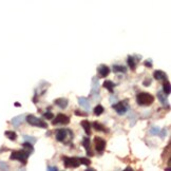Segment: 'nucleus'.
Segmentation results:
<instances>
[{
	"label": "nucleus",
	"mask_w": 171,
	"mask_h": 171,
	"mask_svg": "<svg viewBox=\"0 0 171 171\" xmlns=\"http://www.w3.org/2000/svg\"><path fill=\"white\" fill-rule=\"evenodd\" d=\"M30 154H31V153H30L29 151H26V149H23V150L14 151V152H12L10 158L12 160V161H19L20 163H22L23 165H26V161H28V158H29Z\"/></svg>",
	"instance_id": "nucleus-1"
},
{
	"label": "nucleus",
	"mask_w": 171,
	"mask_h": 171,
	"mask_svg": "<svg viewBox=\"0 0 171 171\" xmlns=\"http://www.w3.org/2000/svg\"><path fill=\"white\" fill-rule=\"evenodd\" d=\"M136 101L140 106H149L154 101V97L149 93L143 92L136 96Z\"/></svg>",
	"instance_id": "nucleus-2"
},
{
	"label": "nucleus",
	"mask_w": 171,
	"mask_h": 171,
	"mask_svg": "<svg viewBox=\"0 0 171 171\" xmlns=\"http://www.w3.org/2000/svg\"><path fill=\"white\" fill-rule=\"evenodd\" d=\"M26 121H28V124H30L31 126H35V127H38V128H48V124H45V121H41V119L37 118L36 116L34 115H28L26 116Z\"/></svg>",
	"instance_id": "nucleus-3"
},
{
	"label": "nucleus",
	"mask_w": 171,
	"mask_h": 171,
	"mask_svg": "<svg viewBox=\"0 0 171 171\" xmlns=\"http://www.w3.org/2000/svg\"><path fill=\"white\" fill-rule=\"evenodd\" d=\"M63 164H65V167L67 168H77L79 166V158H68V156H65L63 158Z\"/></svg>",
	"instance_id": "nucleus-4"
},
{
	"label": "nucleus",
	"mask_w": 171,
	"mask_h": 171,
	"mask_svg": "<svg viewBox=\"0 0 171 171\" xmlns=\"http://www.w3.org/2000/svg\"><path fill=\"white\" fill-rule=\"evenodd\" d=\"M70 123V117L65 114H58L53 121V125H68Z\"/></svg>",
	"instance_id": "nucleus-5"
},
{
	"label": "nucleus",
	"mask_w": 171,
	"mask_h": 171,
	"mask_svg": "<svg viewBox=\"0 0 171 171\" xmlns=\"http://www.w3.org/2000/svg\"><path fill=\"white\" fill-rule=\"evenodd\" d=\"M113 108L115 109V111L118 114H124L128 110V105H127V101H125V103L124 101H119L117 104H114Z\"/></svg>",
	"instance_id": "nucleus-6"
},
{
	"label": "nucleus",
	"mask_w": 171,
	"mask_h": 171,
	"mask_svg": "<svg viewBox=\"0 0 171 171\" xmlns=\"http://www.w3.org/2000/svg\"><path fill=\"white\" fill-rule=\"evenodd\" d=\"M95 142V148H96V151L99 153H101L106 148V140L101 137H95L94 138Z\"/></svg>",
	"instance_id": "nucleus-7"
},
{
	"label": "nucleus",
	"mask_w": 171,
	"mask_h": 171,
	"mask_svg": "<svg viewBox=\"0 0 171 171\" xmlns=\"http://www.w3.org/2000/svg\"><path fill=\"white\" fill-rule=\"evenodd\" d=\"M97 73H98V77H107L110 74V68L105 65H101L99 68H97Z\"/></svg>",
	"instance_id": "nucleus-8"
},
{
	"label": "nucleus",
	"mask_w": 171,
	"mask_h": 171,
	"mask_svg": "<svg viewBox=\"0 0 171 171\" xmlns=\"http://www.w3.org/2000/svg\"><path fill=\"white\" fill-rule=\"evenodd\" d=\"M68 132H69V130H65V129L57 130V131H56V140H57L58 142H65Z\"/></svg>",
	"instance_id": "nucleus-9"
},
{
	"label": "nucleus",
	"mask_w": 171,
	"mask_h": 171,
	"mask_svg": "<svg viewBox=\"0 0 171 171\" xmlns=\"http://www.w3.org/2000/svg\"><path fill=\"white\" fill-rule=\"evenodd\" d=\"M98 90H99V84H98V77H93L92 78V92L91 95L98 94Z\"/></svg>",
	"instance_id": "nucleus-10"
},
{
	"label": "nucleus",
	"mask_w": 171,
	"mask_h": 171,
	"mask_svg": "<svg viewBox=\"0 0 171 171\" xmlns=\"http://www.w3.org/2000/svg\"><path fill=\"white\" fill-rule=\"evenodd\" d=\"M78 104L80 106H82V107L84 109V110L89 111L90 109H91V104H90V101L87 99V98H84V97H78Z\"/></svg>",
	"instance_id": "nucleus-11"
},
{
	"label": "nucleus",
	"mask_w": 171,
	"mask_h": 171,
	"mask_svg": "<svg viewBox=\"0 0 171 171\" xmlns=\"http://www.w3.org/2000/svg\"><path fill=\"white\" fill-rule=\"evenodd\" d=\"M153 77H154L156 80H167L166 73H164L161 70H156V71L153 73Z\"/></svg>",
	"instance_id": "nucleus-12"
},
{
	"label": "nucleus",
	"mask_w": 171,
	"mask_h": 171,
	"mask_svg": "<svg viewBox=\"0 0 171 171\" xmlns=\"http://www.w3.org/2000/svg\"><path fill=\"white\" fill-rule=\"evenodd\" d=\"M54 104H55L57 107H59L60 109H65V108H67L69 101L67 98H58V99H56L55 101H54Z\"/></svg>",
	"instance_id": "nucleus-13"
},
{
	"label": "nucleus",
	"mask_w": 171,
	"mask_h": 171,
	"mask_svg": "<svg viewBox=\"0 0 171 171\" xmlns=\"http://www.w3.org/2000/svg\"><path fill=\"white\" fill-rule=\"evenodd\" d=\"M24 115H19V116H16V117H14L13 119H12V125L15 127H19L21 124H22V121H24Z\"/></svg>",
	"instance_id": "nucleus-14"
},
{
	"label": "nucleus",
	"mask_w": 171,
	"mask_h": 171,
	"mask_svg": "<svg viewBox=\"0 0 171 171\" xmlns=\"http://www.w3.org/2000/svg\"><path fill=\"white\" fill-rule=\"evenodd\" d=\"M82 146L86 148V151H87L88 155H93L92 151H91V148H90V140L88 137H84V140H82Z\"/></svg>",
	"instance_id": "nucleus-15"
},
{
	"label": "nucleus",
	"mask_w": 171,
	"mask_h": 171,
	"mask_svg": "<svg viewBox=\"0 0 171 171\" xmlns=\"http://www.w3.org/2000/svg\"><path fill=\"white\" fill-rule=\"evenodd\" d=\"M80 125H82V127L84 129V132L87 133V135L91 134V125H90L89 121H82V123H80Z\"/></svg>",
	"instance_id": "nucleus-16"
},
{
	"label": "nucleus",
	"mask_w": 171,
	"mask_h": 171,
	"mask_svg": "<svg viewBox=\"0 0 171 171\" xmlns=\"http://www.w3.org/2000/svg\"><path fill=\"white\" fill-rule=\"evenodd\" d=\"M104 88H106L107 90H109L110 92H113V89L114 87H115V84H114L113 82H111V80H106L105 82H104Z\"/></svg>",
	"instance_id": "nucleus-17"
},
{
	"label": "nucleus",
	"mask_w": 171,
	"mask_h": 171,
	"mask_svg": "<svg viewBox=\"0 0 171 171\" xmlns=\"http://www.w3.org/2000/svg\"><path fill=\"white\" fill-rule=\"evenodd\" d=\"M127 63L129 65L131 70H135V68H136V62H135V58L133 57V56H129V57H128Z\"/></svg>",
	"instance_id": "nucleus-18"
},
{
	"label": "nucleus",
	"mask_w": 171,
	"mask_h": 171,
	"mask_svg": "<svg viewBox=\"0 0 171 171\" xmlns=\"http://www.w3.org/2000/svg\"><path fill=\"white\" fill-rule=\"evenodd\" d=\"M113 71L115 73H126L127 69L124 66H121V65H114L113 67Z\"/></svg>",
	"instance_id": "nucleus-19"
},
{
	"label": "nucleus",
	"mask_w": 171,
	"mask_h": 171,
	"mask_svg": "<svg viewBox=\"0 0 171 171\" xmlns=\"http://www.w3.org/2000/svg\"><path fill=\"white\" fill-rule=\"evenodd\" d=\"M104 107L103 106H100V105H98V106H96L94 108V110H93V113L95 114L96 116H99V115H101V114L104 113Z\"/></svg>",
	"instance_id": "nucleus-20"
},
{
	"label": "nucleus",
	"mask_w": 171,
	"mask_h": 171,
	"mask_svg": "<svg viewBox=\"0 0 171 171\" xmlns=\"http://www.w3.org/2000/svg\"><path fill=\"white\" fill-rule=\"evenodd\" d=\"M158 100L161 101V104L162 105H164V106H166V105H168V103H167V98H166V95H164L162 92H158Z\"/></svg>",
	"instance_id": "nucleus-21"
},
{
	"label": "nucleus",
	"mask_w": 171,
	"mask_h": 171,
	"mask_svg": "<svg viewBox=\"0 0 171 171\" xmlns=\"http://www.w3.org/2000/svg\"><path fill=\"white\" fill-rule=\"evenodd\" d=\"M22 147H23L26 151H29L30 153H33V152H34V148H33V144H31V143L24 142L23 144H22Z\"/></svg>",
	"instance_id": "nucleus-22"
},
{
	"label": "nucleus",
	"mask_w": 171,
	"mask_h": 171,
	"mask_svg": "<svg viewBox=\"0 0 171 171\" xmlns=\"http://www.w3.org/2000/svg\"><path fill=\"white\" fill-rule=\"evenodd\" d=\"M4 134H5V136L11 140H15L16 138H17V134H16V132H14V131H5Z\"/></svg>",
	"instance_id": "nucleus-23"
},
{
	"label": "nucleus",
	"mask_w": 171,
	"mask_h": 171,
	"mask_svg": "<svg viewBox=\"0 0 171 171\" xmlns=\"http://www.w3.org/2000/svg\"><path fill=\"white\" fill-rule=\"evenodd\" d=\"M93 127H94V129H95V130H98V131H106V133H107V129H106L105 127H104L101 124L97 123V121H95V123H93Z\"/></svg>",
	"instance_id": "nucleus-24"
},
{
	"label": "nucleus",
	"mask_w": 171,
	"mask_h": 171,
	"mask_svg": "<svg viewBox=\"0 0 171 171\" xmlns=\"http://www.w3.org/2000/svg\"><path fill=\"white\" fill-rule=\"evenodd\" d=\"M23 138H24V140H26V142L31 143V144H33V145H34L35 143H36V140H37L36 137H34V136H29V135H24Z\"/></svg>",
	"instance_id": "nucleus-25"
},
{
	"label": "nucleus",
	"mask_w": 171,
	"mask_h": 171,
	"mask_svg": "<svg viewBox=\"0 0 171 171\" xmlns=\"http://www.w3.org/2000/svg\"><path fill=\"white\" fill-rule=\"evenodd\" d=\"M164 93H165V95L170 94V84L168 82L164 84Z\"/></svg>",
	"instance_id": "nucleus-26"
},
{
	"label": "nucleus",
	"mask_w": 171,
	"mask_h": 171,
	"mask_svg": "<svg viewBox=\"0 0 171 171\" xmlns=\"http://www.w3.org/2000/svg\"><path fill=\"white\" fill-rule=\"evenodd\" d=\"M160 131H161L160 128H158V127H152V128L150 129V134L151 135H158V133H160Z\"/></svg>",
	"instance_id": "nucleus-27"
},
{
	"label": "nucleus",
	"mask_w": 171,
	"mask_h": 171,
	"mask_svg": "<svg viewBox=\"0 0 171 171\" xmlns=\"http://www.w3.org/2000/svg\"><path fill=\"white\" fill-rule=\"evenodd\" d=\"M79 162L82 164H84V166H89L90 164H91V161H90L89 158H79Z\"/></svg>",
	"instance_id": "nucleus-28"
},
{
	"label": "nucleus",
	"mask_w": 171,
	"mask_h": 171,
	"mask_svg": "<svg viewBox=\"0 0 171 171\" xmlns=\"http://www.w3.org/2000/svg\"><path fill=\"white\" fill-rule=\"evenodd\" d=\"M144 66L147 67V68H152V60L151 59H147V60L144 61Z\"/></svg>",
	"instance_id": "nucleus-29"
},
{
	"label": "nucleus",
	"mask_w": 171,
	"mask_h": 171,
	"mask_svg": "<svg viewBox=\"0 0 171 171\" xmlns=\"http://www.w3.org/2000/svg\"><path fill=\"white\" fill-rule=\"evenodd\" d=\"M0 169H2V170H8L9 169L8 164H5L4 162H0Z\"/></svg>",
	"instance_id": "nucleus-30"
},
{
	"label": "nucleus",
	"mask_w": 171,
	"mask_h": 171,
	"mask_svg": "<svg viewBox=\"0 0 171 171\" xmlns=\"http://www.w3.org/2000/svg\"><path fill=\"white\" fill-rule=\"evenodd\" d=\"M43 117L47 119H52L53 118V114L51 113V112H45V114H43Z\"/></svg>",
	"instance_id": "nucleus-31"
},
{
	"label": "nucleus",
	"mask_w": 171,
	"mask_h": 171,
	"mask_svg": "<svg viewBox=\"0 0 171 171\" xmlns=\"http://www.w3.org/2000/svg\"><path fill=\"white\" fill-rule=\"evenodd\" d=\"M75 114H76L77 116H87V113H86V112H80V111H78V110L75 111Z\"/></svg>",
	"instance_id": "nucleus-32"
},
{
	"label": "nucleus",
	"mask_w": 171,
	"mask_h": 171,
	"mask_svg": "<svg viewBox=\"0 0 171 171\" xmlns=\"http://www.w3.org/2000/svg\"><path fill=\"white\" fill-rule=\"evenodd\" d=\"M143 84H144L145 87H148V86H150V84H151V79H146L145 82H143Z\"/></svg>",
	"instance_id": "nucleus-33"
},
{
	"label": "nucleus",
	"mask_w": 171,
	"mask_h": 171,
	"mask_svg": "<svg viewBox=\"0 0 171 171\" xmlns=\"http://www.w3.org/2000/svg\"><path fill=\"white\" fill-rule=\"evenodd\" d=\"M162 133H158V134H160V136L162 137V138H164V137L166 136V134H167V132H166V129H164L163 131H161Z\"/></svg>",
	"instance_id": "nucleus-34"
},
{
	"label": "nucleus",
	"mask_w": 171,
	"mask_h": 171,
	"mask_svg": "<svg viewBox=\"0 0 171 171\" xmlns=\"http://www.w3.org/2000/svg\"><path fill=\"white\" fill-rule=\"evenodd\" d=\"M47 169H48V170H54V171L58 170L57 167H51V166H48V167H47Z\"/></svg>",
	"instance_id": "nucleus-35"
},
{
	"label": "nucleus",
	"mask_w": 171,
	"mask_h": 171,
	"mask_svg": "<svg viewBox=\"0 0 171 171\" xmlns=\"http://www.w3.org/2000/svg\"><path fill=\"white\" fill-rule=\"evenodd\" d=\"M15 106H16V107H20V104H19V103H15Z\"/></svg>",
	"instance_id": "nucleus-36"
}]
</instances>
